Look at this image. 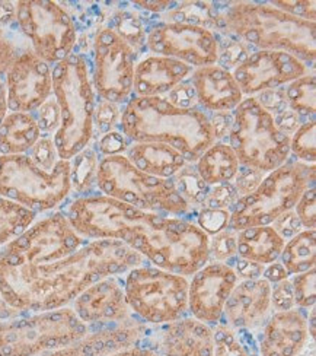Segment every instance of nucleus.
I'll list each match as a JSON object with an SVG mask.
<instances>
[{
	"label": "nucleus",
	"mask_w": 316,
	"mask_h": 356,
	"mask_svg": "<svg viewBox=\"0 0 316 356\" xmlns=\"http://www.w3.org/2000/svg\"><path fill=\"white\" fill-rule=\"evenodd\" d=\"M238 199L239 196L233 183L220 184L208 188L203 206L212 209H231Z\"/></svg>",
	"instance_id": "nucleus-45"
},
{
	"label": "nucleus",
	"mask_w": 316,
	"mask_h": 356,
	"mask_svg": "<svg viewBox=\"0 0 316 356\" xmlns=\"http://www.w3.org/2000/svg\"><path fill=\"white\" fill-rule=\"evenodd\" d=\"M194 222L208 236H212L226 228H229L231 209H212V207L201 206L194 212Z\"/></svg>",
	"instance_id": "nucleus-41"
},
{
	"label": "nucleus",
	"mask_w": 316,
	"mask_h": 356,
	"mask_svg": "<svg viewBox=\"0 0 316 356\" xmlns=\"http://www.w3.org/2000/svg\"><path fill=\"white\" fill-rule=\"evenodd\" d=\"M308 313L297 307L274 311L261 327V356H299L309 340Z\"/></svg>",
	"instance_id": "nucleus-23"
},
{
	"label": "nucleus",
	"mask_w": 316,
	"mask_h": 356,
	"mask_svg": "<svg viewBox=\"0 0 316 356\" xmlns=\"http://www.w3.org/2000/svg\"><path fill=\"white\" fill-rule=\"evenodd\" d=\"M194 168L207 187H215L233 183L240 171V164L229 143L217 140L204 151Z\"/></svg>",
	"instance_id": "nucleus-28"
},
{
	"label": "nucleus",
	"mask_w": 316,
	"mask_h": 356,
	"mask_svg": "<svg viewBox=\"0 0 316 356\" xmlns=\"http://www.w3.org/2000/svg\"><path fill=\"white\" fill-rule=\"evenodd\" d=\"M72 162V197L97 193V170L99 155L94 145L88 146Z\"/></svg>",
	"instance_id": "nucleus-33"
},
{
	"label": "nucleus",
	"mask_w": 316,
	"mask_h": 356,
	"mask_svg": "<svg viewBox=\"0 0 316 356\" xmlns=\"http://www.w3.org/2000/svg\"><path fill=\"white\" fill-rule=\"evenodd\" d=\"M31 50L54 66L78 50L82 26L73 2L18 0L15 24Z\"/></svg>",
	"instance_id": "nucleus-10"
},
{
	"label": "nucleus",
	"mask_w": 316,
	"mask_h": 356,
	"mask_svg": "<svg viewBox=\"0 0 316 356\" xmlns=\"http://www.w3.org/2000/svg\"><path fill=\"white\" fill-rule=\"evenodd\" d=\"M174 183L190 206L194 209V212L203 206L204 199L207 196V191L210 187H207L201 178L199 177L197 171L194 168V164H187L183 170H181L174 178Z\"/></svg>",
	"instance_id": "nucleus-36"
},
{
	"label": "nucleus",
	"mask_w": 316,
	"mask_h": 356,
	"mask_svg": "<svg viewBox=\"0 0 316 356\" xmlns=\"http://www.w3.org/2000/svg\"><path fill=\"white\" fill-rule=\"evenodd\" d=\"M263 277L267 279L271 285H274V284H277V282H281L284 279H289V275H288V272L284 270V267L281 266V263L276 261V263L265 267L264 273H263Z\"/></svg>",
	"instance_id": "nucleus-53"
},
{
	"label": "nucleus",
	"mask_w": 316,
	"mask_h": 356,
	"mask_svg": "<svg viewBox=\"0 0 316 356\" xmlns=\"http://www.w3.org/2000/svg\"><path fill=\"white\" fill-rule=\"evenodd\" d=\"M110 356H162L160 352L152 346H144L142 343H138L134 346L126 348L123 350H118Z\"/></svg>",
	"instance_id": "nucleus-52"
},
{
	"label": "nucleus",
	"mask_w": 316,
	"mask_h": 356,
	"mask_svg": "<svg viewBox=\"0 0 316 356\" xmlns=\"http://www.w3.org/2000/svg\"><path fill=\"white\" fill-rule=\"evenodd\" d=\"M89 329L70 307L0 321V356H42L82 339Z\"/></svg>",
	"instance_id": "nucleus-13"
},
{
	"label": "nucleus",
	"mask_w": 316,
	"mask_h": 356,
	"mask_svg": "<svg viewBox=\"0 0 316 356\" xmlns=\"http://www.w3.org/2000/svg\"><path fill=\"white\" fill-rule=\"evenodd\" d=\"M18 316H22V314H19L17 309H13L2 298H0V321L10 320V318L18 317Z\"/></svg>",
	"instance_id": "nucleus-56"
},
{
	"label": "nucleus",
	"mask_w": 316,
	"mask_h": 356,
	"mask_svg": "<svg viewBox=\"0 0 316 356\" xmlns=\"http://www.w3.org/2000/svg\"><path fill=\"white\" fill-rule=\"evenodd\" d=\"M269 3L293 17L316 22V3L313 0H274Z\"/></svg>",
	"instance_id": "nucleus-47"
},
{
	"label": "nucleus",
	"mask_w": 316,
	"mask_h": 356,
	"mask_svg": "<svg viewBox=\"0 0 316 356\" xmlns=\"http://www.w3.org/2000/svg\"><path fill=\"white\" fill-rule=\"evenodd\" d=\"M290 158L303 164H316V120L308 118L290 136Z\"/></svg>",
	"instance_id": "nucleus-35"
},
{
	"label": "nucleus",
	"mask_w": 316,
	"mask_h": 356,
	"mask_svg": "<svg viewBox=\"0 0 316 356\" xmlns=\"http://www.w3.org/2000/svg\"><path fill=\"white\" fill-rule=\"evenodd\" d=\"M212 29L251 50L284 51L313 67L316 22L293 17L269 2H215Z\"/></svg>",
	"instance_id": "nucleus-3"
},
{
	"label": "nucleus",
	"mask_w": 316,
	"mask_h": 356,
	"mask_svg": "<svg viewBox=\"0 0 316 356\" xmlns=\"http://www.w3.org/2000/svg\"><path fill=\"white\" fill-rule=\"evenodd\" d=\"M131 316L150 327H162L188 317V277L149 263L123 275Z\"/></svg>",
	"instance_id": "nucleus-12"
},
{
	"label": "nucleus",
	"mask_w": 316,
	"mask_h": 356,
	"mask_svg": "<svg viewBox=\"0 0 316 356\" xmlns=\"http://www.w3.org/2000/svg\"><path fill=\"white\" fill-rule=\"evenodd\" d=\"M144 263L122 241L83 240L54 211L0 247V298L19 314L65 308L97 280Z\"/></svg>",
	"instance_id": "nucleus-1"
},
{
	"label": "nucleus",
	"mask_w": 316,
	"mask_h": 356,
	"mask_svg": "<svg viewBox=\"0 0 316 356\" xmlns=\"http://www.w3.org/2000/svg\"><path fill=\"white\" fill-rule=\"evenodd\" d=\"M124 155L140 171L165 180L174 178L187 165L184 156L165 143L130 142Z\"/></svg>",
	"instance_id": "nucleus-26"
},
{
	"label": "nucleus",
	"mask_w": 316,
	"mask_h": 356,
	"mask_svg": "<svg viewBox=\"0 0 316 356\" xmlns=\"http://www.w3.org/2000/svg\"><path fill=\"white\" fill-rule=\"evenodd\" d=\"M210 261L232 263L236 259V232L226 228L208 240Z\"/></svg>",
	"instance_id": "nucleus-39"
},
{
	"label": "nucleus",
	"mask_w": 316,
	"mask_h": 356,
	"mask_svg": "<svg viewBox=\"0 0 316 356\" xmlns=\"http://www.w3.org/2000/svg\"><path fill=\"white\" fill-rule=\"evenodd\" d=\"M53 95L60 123L51 138L58 158L70 161L95 140L97 94L83 53L74 51L53 66Z\"/></svg>",
	"instance_id": "nucleus-4"
},
{
	"label": "nucleus",
	"mask_w": 316,
	"mask_h": 356,
	"mask_svg": "<svg viewBox=\"0 0 316 356\" xmlns=\"http://www.w3.org/2000/svg\"><path fill=\"white\" fill-rule=\"evenodd\" d=\"M229 126L231 114H210L167 95L131 97L122 107L118 129L130 142L169 145L187 164H195L215 142L226 139Z\"/></svg>",
	"instance_id": "nucleus-2"
},
{
	"label": "nucleus",
	"mask_w": 316,
	"mask_h": 356,
	"mask_svg": "<svg viewBox=\"0 0 316 356\" xmlns=\"http://www.w3.org/2000/svg\"><path fill=\"white\" fill-rule=\"evenodd\" d=\"M238 282L232 264L208 261L188 277V316L216 327Z\"/></svg>",
	"instance_id": "nucleus-17"
},
{
	"label": "nucleus",
	"mask_w": 316,
	"mask_h": 356,
	"mask_svg": "<svg viewBox=\"0 0 316 356\" xmlns=\"http://www.w3.org/2000/svg\"><path fill=\"white\" fill-rule=\"evenodd\" d=\"M130 3V2H128ZM107 22L114 31L126 40L130 46L143 56L146 51V28L152 21V17H146V13L135 10L133 8H107L105 15Z\"/></svg>",
	"instance_id": "nucleus-30"
},
{
	"label": "nucleus",
	"mask_w": 316,
	"mask_h": 356,
	"mask_svg": "<svg viewBox=\"0 0 316 356\" xmlns=\"http://www.w3.org/2000/svg\"><path fill=\"white\" fill-rule=\"evenodd\" d=\"M271 305L273 311H288L296 307L290 277L271 285Z\"/></svg>",
	"instance_id": "nucleus-49"
},
{
	"label": "nucleus",
	"mask_w": 316,
	"mask_h": 356,
	"mask_svg": "<svg viewBox=\"0 0 316 356\" xmlns=\"http://www.w3.org/2000/svg\"><path fill=\"white\" fill-rule=\"evenodd\" d=\"M294 305L300 309H310L316 302V270L310 269L290 277Z\"/></svg>",
	"instance_id": "nucleus-38"
},
{
	"label": "nucleus",
	"mask_w": 316,
	"mask_h": 356,
	"mask_svg": "<svg viewBox=\"0 0 316 356\" xmlns=\"http://www.w3.org/2000/svg\"><path fill=\"white\" fill-rule=\"evenodd\" d=\"M273 313L269 282L263 276L239 279L224 305L222 323L235 332L257 330Z\"/></svg>",
	"instance_id": "nucleus-20"
},
{
	"label": "nucleus",
	"mask_w": 316,
	"mask_h": 356,
	"mask_svg": "<svg viewBox=\"0 0 316 356\" xmlns=\"http://www.w3.org/2000/svg\"><path fill=\"white\" fill-rule=\"evenodd\" d=\"M28 154L35 159L37 164H40L45 170L54 168L60 161L51 136H42Z\"/></svg>",
	"instance_id": "nucleus-48"
},
{
	"label": "nucleus",
	"mask_w": 316,
	"mask_h": 356,
	"mask_svg": "<svg viewBox=\"0 0 316 356\" xmlns=\"http://www.w3.org/2000/svg\"><path fill=\"white\" fill-rule=\"evenodd\" d=\"M300 227L303 229L316 228V188H308L297 200L293 209Z\"/></svg>",
	"instance_id": "nucleus-44"
},
{
	"label": "nucleus",
	"mask_w": 316,
	"mask_h": 356,
	"mask_svg": "<svg viewBox=\"0 0 316 356\" xmlns=\"http://www.w3.org/2000/svg\"><path fill=\"white\" fill-rule=\"evenodd\" d=\"M288 110L294 113L300 120L315 118L316 115V76L315 67L306 75L294 79L283 88Z\"/></svg>",
	"instance_id": "nucleus-32"
},
{
	"label": "nucleus",
	"mask_w": 316,
	"mask_h": 356,
	"mask_svg": "<svg viewBox=\"0 0 316 356\" xmlns=\"http://www.w3.org/2000/svg\"><path fill=\"white\" fill-rule=\"evenodd\" d=\"M26 49H29V44L17 28H0V78H5L13 62Z\"/></svg>",
	"instance_id": "nucleus-37"
},
{
	"label": "nucleus",
	"mask_w": 316,
	"mask_h": 356,
	"mask_svg": "<svg viewBox=\"0 0 316 356\" xmlns=\"http://www.w3.org/2000/svg\"><path fill=\"white\" fill-rule=\"evenodd\" d=\"M284 236L273 227H251L236 232V257L264 267L278 261Z\"/></svg>",
	"instance_id": "nucleus-27"
},
{
	"label": "nucleus",
	"mask_w": 316,
	"mask_h": 356,
	"mask_svg": "<svg viewBox=\"0 0 316 356\" xmlns=\"http://www.w3.org/2000/svg\"><path fill=\"white\" fill-rule=\"evenodd\" d=\"M3 81L12 113L34 114L53 95V66L40 58L31 47L13 62Z\"/></svg>",
	"instance_id": "nucleus-18"
},
{
	"label": "nucleus",
	"mask_w": 316,
	"mask_h": 356,
	"mask_svg": "<svg viewBox=\"0 0 316 356\" xmlns=\"http://www.w3.org/2000/svg\"><path fill=\"white\" fill-rule=\"evenodd\" d=\"M76 317L89 330L108 327L131 318L123 276H108L83 289L70 304Z\"/></svg>",
	"instance_id": "nucleus-19"
},
{
	"label": "nucleus",
	"mask_w": 316,
	"mask_h": 356,
	"mask_svg": "<svg viewBox=\"0 0 316 356\" xmlns=\"http://www.w3.org/2000/svg\"><path fill=\"white\" fill-rule=\"evenodd\" d=\"M316 165L289 159L280 168L263 177L249 195L239 197L231 207L229 228L235 232L251 227L273 225L294 209L303 193L315 187Z\"/></svg>",
	"instance_id": "nucleus-8"
},
{
	"label": "nucleus",
	"mask_w": 316,
	"mask_h": 356,
	"mask_svg": "<svg viewBox=\"0 0 316 356\" xmlns=\"http://www.w3.org/2000/svg\"><path fill=\"white\" fill-rule=\"evenodd\" d=\"M138 318H128L108 327L89 330L76 342L44 356H110L118 350L142 343L155 330Z\"/></svg>",
	"instance_id": "nucleus-21"
},
{
	"label": "nucleus",
	"mask_w": 316,
	"mask_h": 356,
	"mask_svg": "<svg viewBox=\"0 0 316 356\" xmlns=\"http://www.w3.org/2000/svg\"><path fill=\"white\" fill-rule=\"evenodd\" d=\"M130 140L123 135V131L119 129L111 130L105 135L98 136L92 145L99 156H110V155H119L126 154V149L128 146Z\"/></svg>",
	"instance_id": "nucleus-43"
},
{
	"label": "nucleus",
	"mask_w": 316,
	"mask_h": 356,
	"mask_svg": "<svg viewBox=\"0 0 316 356\" xmlns=\"http://www.w3.org/2000/svg\"><path fill=\"white\" fill-rule=\"evenodd\" d=\"M76 51L88 57L97 97L124 106L133 97L134 70L140 54L105 21L79 35Z\"/></svg>",
	"instance_id": "nucleus-11"
},
{
	"label": "nucleus",
	"mask_w": 316,
	"mask_h": 356,
	"mask_svg": "<svg viewBox=\"0 0 316 356\" xmlns=\"http://www.w3.org/2000/svg\"><path fill=\"white\" fill-rule=\"evenodd\" d=\"M15 24V2H0V28H10Z\"/></svg>",
	"instance_id": "nucleus-54"
},
{
	"label": "nucleus",
	"mask_w": 316,
	"mask_h": 356,
	"mask_svg": "<svg viewBox=\"0 0 316 356\" xmlns=\"http://www.w3.org/2000/svg\"><path fill=\"white\" fill-rule=\"evenodd\" d=\"M34 115L37 118L42 136H53L60 123V113H58V106L54 95H51L47 101H45L42 106L34 113Z\"/></svg>",
	"instance_id": "nucleus-46"
},
{
	"label": "nucleus",
	"mask_w": 316,
	"mask_h": 356,
	"mask_svg": "<svg viewBox=\"0 0 316 356\" xmlns=\"http://www.w3.org/2000/svg\"><path fill=\"white\" fill-rule=\"evenodd\" d=\"M70 227L86 241H122L150 218L153 212L108 197L101 193L70 197L62 207Z\"/></svg>",
	"instance_id": "nucleus-14"
},
{
	"label": "nucleus",
	"mask_w": 316,
	"mask_h": 356,
	"mask_svg": "<svg viewBox=\"0 0 316 356\" xmlns=\"http://www.w3.org/2000/svg\"><path fill=\"white\" fill-rule=\"evenodd\" d=\"M146 51L199 69L219 63L222 35L203 25L150 21L146 28Z\"/></svg>",
	"instance_id": "nucleus-15"
},
{
	"label": "nucleus",
	"mask_w": 316,
	"mask_h": 356,
	"mask_svg": "<svg viewBox=\"0 0 316 356\" xmlns=\"http://www.w3.org/2000/svg\"><path fill=\"white\" fill-rule=\"evenodd\" d=\"M0 197L37 216L60 211L72 197V162L45 170L29 155H0Z\"/></svg>",
	"instance_id": "nucleus-7"
},
{
	"label": "nucleus",
	"mask_w": 316,
	"mask_h": 356,
	"mask_svg": "<svg viewBox=\"0 0 316 356\" xmlns=\"http://www.w3.org/2000/svg\"><path fill=\"white\" fill-rule=\"evenodd\" d=\"M37 218L34 212L0 197V247L21 235Z\"/></svg>",
	"instance_id": "nucleus-34"
},
{
	"label": "nucleus",
	"mask_w": 316,
	"mask_h": 356,
	"mask_svg": "<svg viewBox=\"0 0 316 356\" xmlns=\"http://www.w3.org/2000/svg\"><path fill=\"white\" fill-rule=\"evenodd\" d=\"M310 69L289 53L252 50L232 69V75L244 97H255L284 88Z\"/></svg>",
	"instance_id": "nucleus-16"
},
{
	"label": "nucleus",
	"mask_w": 316,
	"mask_h": 356,
	"mask_svg": "<svg viewBox=\"0 0 316 356\" xmlns=\"http://www.w3.org/2000/svg\"><path fill=\"white\" fill-rule=\"evenodd\" d=\"M159 329L162 356H216L213 327L199 320L188 316Z\"/></svg>",
	"instance_id": "nucleus-25"
},
{
	"label": "nucleus",
	"mask_w": 316,
	"mask_h": 356,
	"mask_svg": "<svg viewBox=\"0 0 316 356\" xmlns=\"http://www.w3.org/2000/svg\"><path fill=\"white\" fill-rule=\"evenodd\" d=\"M192 70L175 58L144 53L135 65L133 97H167L190 79Z\"/></svg>",
	"instance_id": "nucleus-24"
},
{
	"label": "nucleus",
	"mask_w": 316,
	"mask_h": 356,
	"mask_svg": "<svg viewBox=\"0 0 316 356\" xmlns=\"http://www.w3.org/2000/svg\"><path fill=\"white\" fill-rule=\"evenodd\" d=\"M178 2H174V0H134V2H130V6L135 10L149 13L150 17H158V15H163L167 12H171L176 8Z\"/></svg>",
	"instance_id": "nucleus-50"
},
{
	"label": "nucleus",
	"mask_w": 316,
	"mask_h": 356,
	"mask_svg": "<svg viewBox=\"0 0 316 356\" xmlns=\"http://www.w3.org/2000/svg\"><path fill=\"white\" fill-rule=\"evenodd\" d=\"M224 140L247 170L268 174L290 159V136L278 129L274 114L255 97H245L231 114Z\"/></svg>",
	"instance_id": "nucleus-9"
},
{
	"label": "nucleus",
	"mask_w": 316,
	"mask_h": 356,
	"mask_svg": "<svg viewBox=\"0 0 316 356\" xmlns=\"http://www.w3.org/2000/svg\"><path fill=\"white\" fill-rule=\"evenodd\" d=\"M8 113H9V107H8L6 85H5L3 78H0V126H2Z\"/></svg>",
	"instance_id": "nucleus-55"
},
{
	"label": "nucleus",
	"mask_w": 316,
	"mask_h": 356,
	"mask_svg": "<svg viewBox=\"0 0 316 356\" xmlns=\"http://www.w3.org/2000/svg\"><path fill=\"white\" fill-rule=\"evenodd\" d=\"M215 355L216 356H251L240 342L238 333L220 323L213 327Z\"/></svg>",
	"instance_id": "nucleus-40"
},
{
	"label": "nucleus",
	"mask_w": 316,
	"mask_h": 356,
	"mask_svg": "<svg viewBox=\"0 0 316 356\" xmlns=\"http://www.w3.org/2000/svg\"><path fill=\"white\" fill-rule=\"evenodd\" d=\"M122 107L123 106H117V104L99 99L97 97L95 139L101 135H105V133L118 129L119 117H122Z\"/></svg>",
	"instance_id": "nucleus-42"
},
{
	"label": "nucleus",
	"mask_w": 316,
	"mask_h": 356,
	"mask_svg": "<svg viewBox=\"0 0 316 356\" xmlns=\"http://www.w3.org/2000/svg\"><path fill=\"white\" fill-rule=\"evenodd\" d=\"M289 277L315 269L316 264V231L302 229L285 240L278 259Z\"/></svg>",
	"instance_id": "nucleus-31"
},
{
	"label": "nucleus",
	"mask_w": 316,
	"mask_h": 356,
	"mask_svg": "<svg viewBox=\"0 0 316 356\" xmlns=\"http://www.w3.org/2000/svg\"><path fill=\"white\" fill-rule=\"evenodd\" d=\"M188 83L195 104L210 114H232L245 98L232 70L220 65L194 69Z\"/></svg>",
	"instance_id": "nucleus-22"
},
{
	"label": "nucleus",
	"mask_w": 316,
	"mask_h": 356,
	"mask_svg": "<svg viewBox=\"0 0 316 356\" xmlns=\"http://www.w3.org/2000/svg\"><path fill=\"white\" fill-rule=\"evenodd\" d=\"M231 264L233 266V269H235L239 279L261 277L263 273H264V269H265V267L261 266V264H255V263H251V261H247V260H240L238 257Z\"/></svg>",
	"instance_id": "nucleus-51"
},
{
	"label": "nucleus",
	"mask_w": 316,
	"mask_h": 356,
	"mask_svg": "<svg viewBox=\"0 0 316 356\" xmlns=\"http://www.w3.org/2000/svg\"><path fill=\"white\" fill-rule=\"evenodd\" d=\"M41 138L34 114L9 111L0 126V155L28 154Z\"/></svg>",
	"instance_id": "nucleus-29"
},
{
	"label": "nucleus",
	"mask_w": 316,
	"mask_h": 356,
	"mask_svg": "<svg viewBox=\"0 0 316 356\" xmlns=\"http://www.w3.org/2000/svg\"><path fill=\"white\" fill-rule=\"evenodd\" d=\"M42 356H44V355H42Z\"/></svg>",
	"instance_id": "nucleus-57"
},
{
	"label": "nucleus",
	"mask_w": 316,
	"mask_h": 356,
	"mask_svg": "<svg viewBox=\"0 0 316 356\" xmlns=\"http://www.w3.org/2000/svg\"><path fill=\"white\" fill-rule=\"evenodd\" d=\"M97 191L146 212L179 218L194 215L172 178L165 180L140 171L124 154L99 156Z\"/></svg>",
	"instance_id": "nucleus-6"
},
{
	"label": "nucleus",
	"mask_w": 316,
	"mask_h": 356,
	"mask_svg": "<svg viewBox=\"0 0 316 356\" xmlns=\"http://www.w3.org/2000/svg\"><path fill=\"white\" fill-rule=\"evenodd\" d=\"M210 236L192 218L152 213L135 229L126 245L149 264L191 277L210 261Z\"/></svg>",
	"instance_id": "nucleus-5"
}]
</instances>
